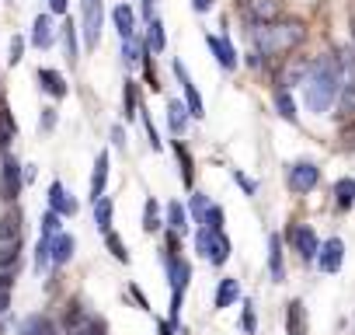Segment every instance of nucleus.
Returning <instances> with one entry per match:
<instances>
[{
    "label": "nucleus",
    "instance_id": "23",
    "mask_svg": "<svg viewBox=\"0 0 355 335\" xmlns=\"http://www.w3.org/2000/svg\"><path fill=\"white\" fill-rule=\"evenodd\" d=\"M286 332H289V335H306V311H303V300H289Z\"/></svg>",
    "mask_w": 355,
    "mask_h": 335
},
{
    "label": "nucleus",
    "instance_id": "53",
    "mask_svg": "<svg viewBox=\"0 0 355 335\" xmlns=\"http://www.w3.org/2000/svg\"><path fill=\"white\" fill-rule=\"evenodd\" d=\"M0 105H4V95H0Z\"/></svg>",
    "mask_w": 355,
    "mask_h": 335
},
{
    "label": "nucleus",
    "instance_id": "21",
    "mask_svg": "<svg viewBox=\"0 0 355 335\" xmlns=\"http://www.w3.org/2000/svg\"><path fill=\"white\" fill-rule=\"evenodd\" d=\"M4 241H21V210L18 206L0 217V245Z\"/></svg>",
    "mask_w": 355,
    "mask_h": 335
},
{
    "label": "nucleus",
    "instance_id": "50",
    "mask_svg": "<svg viewBox=\"0 0 355 335\" xmlns=\"http://www.w3.org/2000/svg\"><path fill=\"white\" fill-rule=\"evenodd\" d=\"M11 307V290H4V286H0V314H4Z\"/></svg>",
    "mask_w": 355,
    "mask_h": 335
},
{
    "label": "nucleus",
    "instance_id": "19",
    "mask_svg": "<svg viewBox=\"0 0 355 335\" xmlns=\"http://www.w3.org/2000/svg\"><path fill=\"white\" fill-rule=\"evenodd\" d=\"M189 119H192V112H189L185 101H167V126H171L174 136H182L189 129Z\"/></svg>",
    "mask_w": 355,
    "mask_h": 335
},
{
    "label": "nucleus",
    "instance_id": "12",
    "mask_svg": "<svg viewBox=\"0 0 355 335\" xmlns=\"http://www.w3.org/2000/svg\"><path fill=\"white\" fill-rule=\"evenodd\" d=\"M167 272H171V293H185L192 279V265L182 255H167Z\"/></svg>",
    "mask_w": 355,
    "mask_h": 335
},
{
    "label": "nucleus",
    "instance_id": "40",
    "mask_svg": "<svg viewBox=\"0 0 355 335\" xmlns=\"http://www.w3.org/2000/svg\"><path fill=\"white\" fill-rule=\"evenodd\" d=\"M25 46H28L25 35H15V39H11V46H8V63H11V67H18V63L25 60Z\"/></svg>",
    "mask_w": 355,
    "mask_h": 335
},
{
    "label": "nucleus",
    "instance_id": "2",
    "mask_svg": "<svg viewBox=\"0 0 355 335\" xmlns=\"http://www.w3.org/2000/svg\"><path fill=\"white\" fill-rule=\"evenodd\" d=\"M254 53L258 56H286L293 53L303 39H306V28L300 22H272V25H254Z\"/></svg>",
    "mask_w": 355,
    "mask_h": 335
},
{
    "label": "nucleus",
    "instance_id": "42",
    "mask_svg": "<svg viewBox=\"0 0 355 335\" xmlns=\"http://www.w3.org/2000/svg\"><path fill=\"white\" fill-rule=\"evenodd\" d=\"M105 245H108V252L119 259V262H129V252H125V245H122V238L112 231V234H105Z\"/></svg>",
    "mask_w": 355,
    "mask_h": 335
},
{
    "label": "nucleus",
    "instance_id": "8",
    "mask_svg": "<svg viewBox=\"0 0 355 335\" xmlns=\"http://www.w3.org/2000/svg\"><path fill=\"white\" fill-rule=\"evenodd\" d=\"M279 15H282L279 0H244V18L251 25H272L279 22Z\"/></svg>",
    "mask_w": 355,
    "mask_h": 335
},
{
    "label": "nucleus",
    "instance_id": "27",
    "mask_svg": "<svg viewBox=\"0 0 355 335\" xmlns=\"http://www.w3.org/2000/svg\"><path fill=\"white\" fill-rule=\"evenodd\" d=\"M73 248H77L73 234H60V238L53 241V265H67V262L73 259Z\"/></svg>",
    "mask_w": 355,
    "mask_h": 335
},
{
    "label": "nucleus",
    "instance_id": "39",
    "mask_svg": "<svg viewBox=\"0 0 355 335\" xmlns=\"http://www.w3.org/2000/svg\"><path fill=\"white\" fill-rule=\"evenodd\" d=\"M60 220H63V217H60L56 210H49V213L42 217V234H39V238H60V234H63V231H60V227H63Z\"/></svg>",
    "mask_w": 355,
    "mask_h": 335
},
{
    "label": "nucleus",
    "instance_id": "54",
    "mask_svg": "<svg viewBox=\"0 0 355 335\" xmlns=\"http://www.w3.org/2000/svg\"><path fill=\"white\" fill-rule=\"evenodd\" d=\"M352 35H355V28H352Z\"/></svg>",
    "mask_w": 355,
    "mask_h": 335
},
{
    "label": "nucleus",
    "instance_id": "51",
    "mask_svg": "<svg viewBox=\"0 0 355 335\" xmlns=\"http://www.w3.org/2000/svg\"><path fill=\"white\" fill-rule=\"evenodd\" d=\"M192 8L202 15V11H209V8H213V0H192Z\"/></svg>",
    "mask_w": 355,
    "mask_h": 335
},
{
    "label": "nucleus",
    "instance_id": "6",
    "mask_svg": "<svg viewBox=\"0 0 355 335\" xmlns=\"http://www.w3.org/2000/svg\"><path fill=\"white\" fill-rule=\"evenodd\" d=\"M18 196H21V164L15 157H4V164H0V199L15 203Z\"/></svg>",
    "mask_w": 355,
    "mask_h": 335
},
{
    "label": "nucleus",
    "instance_id": "16",
    "mask_svg": "<svg viewBox=\"0 0 355 335\" xmlns=\"http://www.w3.org/2000/svg\"><path fill=\"white\" fill-rule=\"evenodd\" d=\"M112 22H115V32H119L122 42H125V39H136V15H132L129 4L112 8Z\"/></svg>",
    "mask_w": 355,
    "mask_h": 335
},
{
    "label": "nucleus",
    "instance_id": "45",
    "mask_svg": "<svg viewBox=\"0 0 355 335\" xmlns=\"http://www.w3.org/2000/svg\"><path fill=\"white\" fill-rule=\"evenodd\" d=\"M202 227H213V231H223V210H220V206H209V213H206V220H202Z\"/></svg>",
    "mask_w": 355,
    "mask_h": 335
},
{
    "label": "nucleus",
    "instance_id": "34",
    "mask_svg": "<svg viewBox=\"0 0 355 335\" xmlns=\"http://www.w3.org/2000/svg\"><path fill=\"white\" fill-rule=\"evenodd\" d=\"M275 112H279L286 122H296V101H293V95L282 91V88H275Z\"/></svg>",
    "mask_w": 355,
    "mask_h": 335
},
{
    "label": "nucleus",
    "instance_id": "5",
    "mask_svg": "<svg viewBox=\"0 0 355 335\" xmlns=\"http://www.w3.org/2000/svg\"><path fill=\"white\" fill-rule=\"evenodd\" d=\"M286 182H289L293 193L306 196V193H313L317 182H320V168H317L313 161H296V164L286 168Z\"/></svg>",
    "mask_w": 355,
    "mask_h": 335
},
{
    "label": "nucleus",
    "instance_id": "9",
    "mask_svg": "<svg viewBox=\"0 0 355 335\" xmlns=\"http://www.w3.org/2000/svg\"><path fill=\"white\" fill-rule=\"evenodd\" d=\"M171 70H174L178 84H182V91H185V105H189L192 119H202V115H206V108H202V98H199V91H196V84H192V77H189L185 63H182V60H174V63H171Z\"/></svg>",
    "mask_w": 355,
    "mask_h": 335
},
{
    "label": "nucleus",
    "instance_id": "44",
    "mask_svg": "<svg viewBox=\"0 0 355 335\" xmlns=\"http://www.w3.org/2000/svg\"><path fill=\"white\" fill-rule=\"evenodd\" d=\"M56 108H42V115H39V133H53L56 129Z\"/></svg>",
    "mask_w": 355,
    "mask_h": 335
},
{
    "label": "nucleus",
    "instance_id": "31",
    "mask_svg": "<svg viewBox=\"0 0 355 335\" xmlns=\"http://www.w3.org/2000/svg\"><path fill=\"white\" fill-rule=\"evenodd\" d=\"M160 224H167V220L160 217V203L150 196V199L143 203V231H146V234H153V231H160Z\"/></svg>",
    "mask_w": 355,
    "mask_h": 335
},
{
    "label": "nucleus",
    "instance_id": "17",
    "mask_svg": "<svg viewBox=\"0 0 355 335\" xmlns=\"http://www.w3.org/2000/svg\"><path fill=\"white\" fill-rule=\"evenodd\" d=\"M35 77H39V88H42L49 98H67V91H70V88H67V81H63V74H60V70L42 67Z\"/></svg>",
    "mask_w": 355,
    "mask_h": 335
},
{
    "label": "nucleus",
    "instance_id": "49",
    "mask_svg": "<svg viewBox=\"0 0 355 335\" xmlns=\"http://www.w3.org/2000/svg\"><path fill=\"white\" fill-rule=\"evenodd\" d=\"M112 143H115L119 150H125V133H122V126H112Z\"/></svg>",
    "mask_w": 355,
    "mask_h": 335
},
{
    "label": "nucleus",
    "instance_id": "4",
    "mask_svg": "<svg viewBox=\"0 0 355 335\" xmlns=\"http://www.w3.org/2000/svg\"><path fill=\"white\" fill-rule=\"evenodd\" d=\"M80 32H84V46L87 49H98L101 42V22H105V4L101 0H80Z\"/></svg>",
    "mask_w": 355,
    "mask_h": 335
},
{
    "label": "nucleus",
    "instance_id": "29",
    "mask_svg": "<svg viewBox=\"0 0 355 335\" xmlns=\"http://www.w3.org/2000/svg\"><path fill=\"white\" fill-rule=\"evenodd\" d=\"M18 335H56V328H53V321H49V318L32 314V318H25V321H21Z\"/></svg>",
    "mask_w": 355,
    "mask_h": 335
},
{
    "label": "nucleus",
    "instance_id": "15",
    "mask_svg": "<svg viewBox=\"0 0 355 335\" xmlns=\"http://www.w3.org/2000/svg\"><path fill=\"white\" fill-rule=\"evenodd\" d=\"M108 168H112V157H108V150H101V154H98V161H94V172H91V199H94V203L105 196V186H108Z\"/></svg>",
    "mask_w": 355,
    "mask_h": 335
},
{
    "label": "nucleus",
    "instance_id": "33",
    "mask_svg": "<svg viewBox=\"0 0 355 335\" xmlns=\"http://www.w3.org/2000/svg\"><path fill=\"white\" fill-rule=\"evenodd\" d=\"M230 259V238L223 234V231H216V238H213V248H209V265H223Z\"/></svg>",
    "mask_w": 355,
    "mask_h": 335
},
{
    "label": "nucleus",
    "instance_id": "38",
    "mask_svg": "<svg viewBox=\"0 0 355 335\" xmlns=\"http://www.w3.org/2000/svg\"><path fill=\"white\" fill-rule=\"evenodd\" d=\"M63 46H67V60H70V67H73V63H77V25H73V22L63 25Z\"/></svg>",
    "mask_w": 355,
    "mask_h": 335
},
{
    "label": "nucleus",
    "instance_id": "18",
    "mask_svg": "<svg viewBox=\"0 0 355 335\" xmlns=\"http://www.w3.org/2000/svg\"><path fill=\"white\" fill-rule=\"evenodd\" d=\"M49 210H56L60 217H73V213H77V199H73L60 182H53V186H49Z\"/></svg>",
    "mask_w": 355,
    "mask_h": 335
},
{
    "label": "nucleus",
    "instance_id": "48",
    "mask_svg": "<svg viewBox=\"0 0 355 335\" xmlns=\"http://www.w3.org/2000/svg\"><path fill=\"white\" fill-rule=\"evenodd\" d=\"M49 11L53 15H67L70 11V0H49Z\"/></svg>",
    "mask_w": 355,
    "mask_h": 335
},
{
    "label": "nucleus",
    "instance_id": "14",
    "mask_svg": "<svg viewBox=\"0 0 355 335\" xmlns=\"http://www.w3.org/2000/svg\"><path fill=\"white\" fill-rule=\"evenodd\" d=\"M310 67H313V60H293L279 77H275V84L282 88V91H289V88H296V84H306V77H310Z\"/></svg>",
    "mask_w": 355,
    "mask_h": 335
},
{
    "label": "nucleus",
    "instance_id": "25",
    "mask_svg": "<svg viewBox=\"0 0 355 335\" xmlns=\"http://www.w3.org/2000/svg\"><path fill=\"white\" fill-rule=\"evenodd\" d=\"M15 136H18V122H15V115H11L8 105H0V154L11 147Z\"/></svg>",
    "mask_w": 355,
    "mask_h": 335
},
{
    "label": "nucleus",
    "instance_id": "43",
    "mask_svg": "<svg viewBox=\"0 0 355 335\" xmlns=\"http://www.w3.org/2000/svg\"><path fill=\"white\" fill-rule=\"evenodd\" d=\"M192 213H196V220H199V224L206 220V213H209V199H206L202 193H192Z\"/></svg>",
    "mask_w": 355,
    "mask_h": 335
},
{
    "label": "nucleus",
    "instance_id": "20",
    "mask_svg": "<svg viewBox=\"0 0 355 335\" xmlns=\"http://www.w3.org/2000/svg\"><path fill=\"white\" fill-rule=\"evenodd\" d=\"M268 276H272L275 283L286 279V265H282V238H279V234L268 238Z\"/></svg>",
    "mask_w": 355,
    "mask_h": 335
},
{
    "label": "nucleus",
    "instance_id": "7",
    "mask_svg": "<svg viewBox=\"0 0 355 335\" xmlns=\"http://www.w3.org/2000/svg\"><path fill=\"white\" fill-rule=\"evenodd\" d=\"M289 245H293V252H296L303 262H310V259H317V255H320V241H317L313 227H306V224L289 227Z\"/></svg>",
    "mask_w": 355,
    "mask_h": 335
},
{
    "label": "nucleus",
    "instance_id": "36",
    "mask_svg": "<svg viewBox=\"0 0 355 335\" xmlns=\"http://www.w3.org/2000/svg\"><path fill=\"white\" fill-rule=\"evenodd\" d=\"M122 108H125V119H136L139 115V95H136V81H125V91H122Z\"/></svg>",
    "mask_w": 355,
    "mask_h": 335
},
{
    "label": "nucleus",
    "instance_id": "26",
    "mask_svg": "<svg viewBox=\"0 0 355 335\" xmlns=\"http://www.w3.org/2000/svg\"><path fill=\"white\" fill-rule=\"evenodd\" d=\"M167 227L178 231V234H185V231H189V210L182 206V199L167 203Z\"/></svg>",
    "mask_w": 355,
    "mask_h": 335
},
{
    "label": "nucleus",
    "instance_id": "47",
    "mask_svg": "<svg viewBox=\"0 0 355 335\" xmlns=\"http://www.w3.org/2000/svg\"><path fill=\"white\" fill-rule=\"evenodd\" d=\"M234 182H237V186H241V189H244L248 196H254V193H258V186H254V182H251L248 175H241V172H234Z\"/></svg>",
    "mask_w": 355,
    "mask_h": 335
},
{
    "label": "nucleus",
    "instance_id": "30",
    "mask_svg": "<svg viewBox=\"0 0 355 335\" xmlns=\"http://www.w3.org/2000/svg\"><path fill=\"white\" fill-rule=\"evenodd\" d=\"M338 115L341 119H355V77H348L341 95H338Z\"/></svg>",
    "mask_w": 355,
    "mask_h": 335
},
{
    "label": "nucleus",
    "instance_id": "24",
    "mask_svg": "<svg viewBox=\"0 0 355 335\" xmlns=\"http://www.w3.org/2000/svg\"><path fill=\"white\" fill-rule=\"evenodd\" d=\"M174 157H178V168H182V182L192 189L196 186V168H192V154L182 140H174Z\"/></svg>",
    "mask_w": 355,
    "mask_h": 335
},
{
    "label": "nucleus",
    "instance_id": "10",
    "mask_svg": "<svg viewBox=\"0 0 355 335\" xmlns=\"http://www.w3.org/2000/svg\"><path fill=\"white\" fill-rule=\"evenodd\" d=\"M28 42L35 49H49L56 42V22H53V15H35L32 32H28Z\"/></svg>",
    "mask_w": 355,
    "mask_h": 335
},
{
    "label": "nucleus",
    "instance_id": "32",
    "mask_svg": "<svg viewBox=\"0 0 355 335\" xmlns=\"http://www.w3.org/2000/svg\"><path fill=\"white\" fill-rule=\"evenodd\" d=\"M112 210H115V206H112L108 196H101V199L94 203V224H98L101 234H112Z\"/></svg>",
    "mask_w": 355,
    "mask_h": 335
},
{
    "label": "nucleus",
    "instance_id": "28",
    "mask_svg": "<svg viewBox=\"0 0 355 335\" xmlns=\"http://www.w3.org/2000/svg\"><path fill=\"white\" fill-rule=\"evenodd\" d=\"M334 206L338 210H352L355 206V179H338V186H334Z\"/></svg>",
    "mask_w": 355,
    "mask_h": 335
},
{
    "label": "nucleus",
    "instance_id": "3",
    "mask_svg": "<svg viewBox=\"0 0 355 335\" xmlns=\"http://www.w3.org/2000/svg\"><path fill=\"white\" fill-rule=\"evenodd\" d=\"M63 328H67V335H105V318L87 314L80 304H70L67 318H63Z\"/></svg>",
    "mask_w": 355,
    "mask_h": 335
},
{
    "label": "nucleus",
    "instance_id": "52",
    "mask_svg": "<svg viewBox=\"0 0 355 335\" xmlns=\"http://www.w3.org/2000/svg\"><path fill=\"white\" fill-rule=\"evenodd\" d=\"M157 328H160V335H174V328H178V325H171V321H160Z\"/></svg>",
    "mask_w": 355,
    "mask_h": 335
},
{
    "label": "nucleus",
    "instance_id": "22",
    "mask_svg": "<svg viewBox=\"0 0 355 335\" xmlns=\"http://www.w3.org/2000/svg\"><path fill=\"white\" fill-rule=\"evenodd\" d=\"M237 297H241V283H237L234 276H223V279H220V286H216V311H223V307L237 304Z\"/></svg>",
    "mask_w": 355,
    "mask_h": 335
},
{
    "label": "nucleus",
    "instance_id": "11",
    "mask_svg": "<svg viewBox=\"0 0 355 335\" xmlns=\"http://www.w3.org/2000/svg\"><path fill=\"white\" fill-rule=\"evenodd\" d=\"M341 262H345V241H341V238H327V241L320 245V255H317L320 272H338Z\"/></svg>",
    "mask_w": 355,
    "mask_h": 335
},
{
    "label": "nucleus",
    "instance_id": "13",
    "mask_svg": "<svg viewBox=\"0 0 355 335\" xmlns=\"http://www.w3.org/2000/svg\"><path fill=\"white\" fill-rule=\"evenodd\" d=\"M206 46H209V53L216 56V63L223 70H237V49L230 46L227 35H206Z\"/></svg>",
    "mask_w": 355,
    "mask_h": 335
},
{
    "label": "nucleus",
    "instance_id": "1",
    "mask_svg": "<svg viewBox=\"0 0 355 335\" xmlns=\"http://www.w3.org/2000/svg\"><path fill=\"white\" fill-rule=\"evenodd\" d=\"M341 60L338 56H317L313 60V67H310V77H306V84H303V91H306V108L310 112H327L334 101H338V95H341V88H345V81H341Z\"/></svg>",
    "mask_w": 355,
    "mask_h": 335
},
{
    "label": "nucleus",
    "instance_id": "41",
    "mask_svg": "<svg viewBox=\"0 0 355 335\" xmlns=\"http://www.w3.org/2000/svg\"><path fill=\"white\" fill-rule=\"evenodd\" d=\"M213 238H216V231H213V227H199V234H196V252H199L202 259H209Z\"/></svg>",
    "mask_w": 355,
    "mask_h": 335
},
{
    "label": "nucleus",
    "instance_id": "35",
    "mask_svg": "<svg viewBox=\"0 0 355 335\" xmlns=\"http://www.w3.org/2000/svg\"><path fill=\"white\" fill-rule=\"evenodd\" d=\"M146 28H150V35H146V46H150L153 53H164V49H167V35H164V22H160V18H153V22H150Z\"/></svg>",
    "mask_w": 355,
    "mask_h": 335
},
{
    "label": "nucleus",
    "instance_id": "37",
    "mask_svg": "<svg viewBox=\"0 0 355 335\" xmlns=\"http://www.w3.org/2000/svg\"><path fill=\"white\" fill-rule=\"evenodd\" d=\"M18 255H21V241H4L0 245V269H18Z\"/></svg>",
    "mask_w": 355,
    "mask_h": 335
},
{
    "label": "nucleus",
    "instance_id": "46",
    "mask_svg": "<svg viewBox=\"0 0 355 335\" xmlns=\"http://www.w3.org/2000/svg\"><path fill=\"white\" fill-rule=\"evenodd\" d=\"M241 325H244V332H248V335H254L258 318H254V304H251V300H244V321H241Z\"/></svg>",
    "mask_w": 355,
    "mask_h": 335
}]
</instances>
